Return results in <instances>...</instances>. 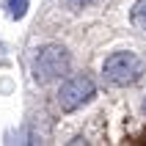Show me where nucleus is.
<instances>
[{
  "mask_svg": "<svg viewBox=\"0 0 146 146\" xmlns=\"http://www.w3.org/2000/svg\"><path fill=\"white\" fill-rule=\"evenodd\" d=\"M3 8H6L8 19H22V17L28 14V0H6Z\"/></svg>",
  "mask_w": 146,
  "mask_h": 146,
  "instance_id": "39448f33",
  "label": "nucleus"
},
{
  "mask_svg": "<svg viewBox=\"0 0 146 146\" xmlns=\"http://www.w3.org/2000/svg\"><path fill=\"white\" fill-rule=\"evenodd\" d=\"M130 22H132V28H135V31H141V33L146 36V0H138V3L132 6Z\"/></svg>",
  "mask_w": 146,
  "mask_h": 146,
  "instance_id": "20e7f679",
  "label": "nucleus"
},
{
  "mask_svg": "<svg viewBox=\"0 0 146 146\" xmlns=\"http://www.w3.org/2000/svg\"><path fill=\"white\" fill-rule=\"evenodd\" d=\"M97 94V86L91 77L80 74V77H72V80H66L58 91V105L64 113H72L77 108H83L86 102H91V97Z\"/></svg>",
  "mask_w": 146,
  "mask_h": 146,
  "instance_id": "7ed1b4c3",
  "label": "nucleus"
},
{
  "mask_svg": "<svg viewBox=\"0 0 146 146\" xmlns=\"http://www.w3.org/2000/svg\"><path fill=\"white\" fill-rule=\"evenodd\" d=\"M102 74L108 77V83L124 88V86H132L143 77V61L130 50H121V52H113L110 58H105Z\"/></svg>",
  "mask_w": 146,
  "mask_h": 146,
  "instance_id": "f03ea898",
  "label": "nucleus"
},
{
  "mask_svg": "<svg viewBox=\"0 0 146 146\" xmlns=\"http://www.w3.org/2000/svg\"><path fill=\"white\" fill-rule=\"evenodd\" d=\"M143 108H146V105H143Z\"/></svg>",
  "mask_w": 146,
  "mask_h": 146,
  "instance_id": "423d86ee",
  "label": "nucleus"
},
{
  "mask_svg": "<svg viewBox=\"0 0 146 146\" xmlns=\"http://www.w3.org/2000/svg\"><path fill=\"white\" fill-rule=\"evenodd\" d=\"M31 69H33V80L41 83V86H47V83L61 80L64 74H69L72 58H69V52L61 44H44V47L36 50Z\"/></svg>",
  "mask_w": 146,
  "mask_h": 146,
  "instance_id": "f257e3e1",
  "label": "nucleus"
}]
</instances>
